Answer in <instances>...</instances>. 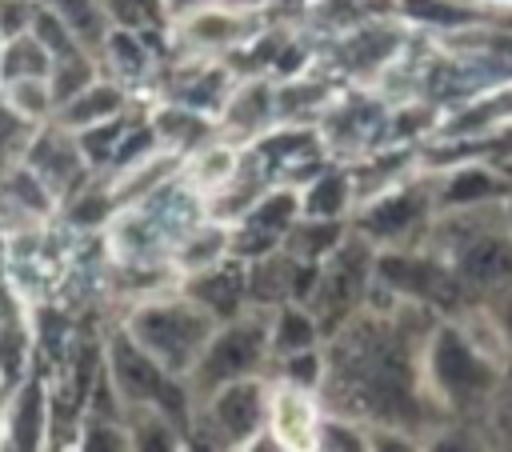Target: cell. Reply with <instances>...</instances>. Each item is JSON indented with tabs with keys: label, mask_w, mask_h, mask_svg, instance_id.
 <instances>
[{
	"label": "cell",
	"mask_w": 512,
	"mask_h": 452,
	"mask_svg": "<svg viewBox=\"0 0 512 452\" xmlns=\"http://www.w3.org/2000/svg\"><path fill=\"white\" fill-rule=\"evenodd\" d=\"M428 216V196L420 188H404V192H388L380 196L364 220H360V232L364 240H384V244H400L408 240Z\"/></svg>",
	"instance_id": "cell-14"
},
{
	"label": "cell",
	"mask_w": 512,
	"mask_h": 452,
	"mask_svg": "<svg viewBox=\"0 0 512 452\" xmlns=\"http://www.w3.org/2000/svg\"><path fill=\"white\" fill-rule=\"evenodd\" d=\"M36 8H40V0H0V44L32 32Z\"/></svg>",
	"instance_id": "cell-31"
},
{
	"label": "cell",
	"mask_w": 512,
	"mask_h": 452,
	"mask_svg": "<svg viewBox=\"0 0 512 452\" xmlns=\"http://www.w3.org/2000/svg\"><path fill=\"white\" fill-rule=\"evenodd\" d=\"M348 204V176L344 172H324L316 176L304 196H300V212L304 216H316V220H336Z\"/></svg>",
	"instance_id": "cell-27"
},
{
	"label": "cell",
	"mask_w": 512,
	"mask_h": 452,
	"mask_svg": "<svg viewBox=\"0 0 512 452\" xmlns=\"http://www.w3.org/2000/svg\"><path fill=\"white\" fill-rule=\"evenodd\" d=\"M0 452H12V444L4 440V432H0Z\"/></svg>",
	"instance_id": "cell-41"
},
{
	"label": "cell",
	"mask_w": 512,
	"mask_h": 452,
	"mask_svg": "<svg viewBox=\"0 0 512 452\" xmlns=\"http://www.w3.org/2000/svg\"><path fill=\"white\" fill-rule=\"evenodd\" d=\"M372 272H376V260H372L368 240H352V244L340 240V248L328 260H320L316 284H312L304 304L312 308L324 336H332L352 312H360V300H364Z\"/></svg>",
	"instance_id": "cell-6"
},
{
	"label": "cell",
	"mask_w": 512,
	"mask_h": 452,
	"mask_svg": "<svg viewBox=\"0 0 512 452\" xmlns=\"http://www.w3.org/2000/svg\"><path fill=\"white\" fill-rule=\"evenodd\" d=\"M236 452H288V448L280 444V436H276V432H268V428H264V432H256L252 440H244Z\"/></svg>",
	"instance_id": "cell-37"
},
{
	"label": "cell",
	"mask_w": 512,
	"mask_h": 452,
	"mask_svg": "<svg viewBox=\"0 0 512 452\" xmlns=\"http://www.w3.org/2000/svg\"><path fill=\"white\" fill-rule=\"evenodd\" d=\"M40 4L52 8V12L72 28V36H76L88 52L104 48V36H108V28H112V16H108L104 0H40Z\"/></svg>",
	"instance_id": "cell-19"
},
{
	"label": "cell",
	"mask_w": 512,
	"mask_h": 452,
	"mask_svg": "<svg viewBox=\"0 0 512 452\" xmlns=\"http://www.w3.org/2000/svg\"><path fill=\"white\" fill-rule=\"evenodd\" d=\"M172 8H188V4H200V0H168Z\"/></svg>",
	"instance_id": "cell-39"
},
{
	"label": "cell",
	"mask_w": 512,
	"mask_h": 452,
	"mask_svg": "<svg viewBox=\"0 0 512 452\" xmlns=\"http://www.w3.org/2000/svg\"><path fill=\"white\" fill-rule=\"evenodd\" d=\"M156 136H164V140H180V144H188V140H200L204 136V120L200 116H192V108H164L160 116H156Z\"/></svg>",
	"instance_id": "cell-30"
},
{
	"label": "cell",
	"mask_w": 512,
	"mask_h": 452,
	"mask_svg": "<svg viewBox=\"0 0 512 452\" xmlns=\"http://www.w3.org/2000/svg\"><path fill=\"white\" fill-rule=\"evenodd\" d=\"M368 432H372V452H424L420 448V432H412V428L376 424Z\"/></svg>",
	"instance_id": "cell-34"
},
{
	"label": "cell",
	"mask_w": 512,
	"mask_h": 452,
	"mask_svg": "<svg viewBox=\"0 0 512 452\" xmlns=\"http://www.w3.org/2000/svg\"><path fill=\"white\" fill-rule=\"evenodd\" d=\"M492 332H496L504 368L512 372V292H500V304H496V316H492Z\"/></svg>",
	"instance_id": "cell-35"
},
{
	"label": "cell",
	"mask_w": 512,
	"mask_h": 452,
	"mask_svg": "<svg viewBox=\"0 0 512 452\" xmlns=\"http://www.w3.org/2000/svg\"><path fill=\"white\" fill-rule=\"evenodd\" d=\"M320 344H324V332H320V324H316V316H312L308 304L284 300V304L272 308V320H268V352H272V364L276 360H288V356H300V352H312Z\"/></svg>",
	"instance_id": "cell-15"
},
{
	"label": "cell",
	"mask_w": 512,
	"mask_h": 452,
	"mask_svg": "<svg viewBox=\"0 0 512 452\" xmlns=\"http://www.w3.org/2000/svg\"><path fill=\"white\" fill-rule=\"evenodd\" d=\"M100 356H104V376H108L120 408H156L176 428L188 432V424H192V396H188V384L180 376L160 368L124 328L108 332Z\"/></svg>",
	"instance_id": "cell-4"
},
{
	"label": "cell",
	"mask_w": 512,
	"mask_h": 452,
	"mask_svg": "<svg viewBox=\"0 0 512 452\" xmlns=\"http://www.w3.org/2000/svg\"><path fill=\"white\" fill-rule=\"evenodd\" d=\"M96 80V60L88 48L72 52V56H56L52 60V72H48V88H52V104L60 108L64 100H72L76 92H84L88 84ZM52 108V112H56Z\"/></svg>",
	"instance_id": "cell-24"
},
{
	"label": "cell",
	"mask_w": 512,
	"mask_h": 452,
	"mask_svg": "<svg viewBox=\"0 0 512 452\" xmlns=\"http://www.w3.org/2000/svg\"><path fill=\"white\" fill-rule=\"evenodd\" d=\"M184 452H236V448L224 444L216 432H208L200 420H192L188 432H184Z\"/></svg>",
	"instance_id": "cell-36"
},
{
	"label": "cell",
	"mask_w": 512,
	"mask_h": 452,
	"mask_svg": "<svg viewBox=\"0 0 512 452\" xmlns=\"http://www.w3.org/2000/svg\"><path fill=\"white\" fill-rule=\"evenodd\" d=\"M424 452H492L488 432L476 420H440L420 432Z\"/></svg>",
	"instance_id": "cell-23"
},
{
	"label": "cell",
	"mask_w": 512,
	"mask_h": 452,
	"mask_svg": "<svg viewBox=\"0 0 512 452\" xmlns=\"http://www.w3.org/2000/svg\"><path fill=\"white\" fill-rule=\"evenodd\" d=\"M120 112H124V92H120V84L96 76L84 92H76L72 100H64V104L52 112V120H56L60 128H68V132H84V128H92V124H104V120L120 116Z\"/></svg>",
	"instance_id": "cell-17"
},
{
	"label": "cell",
	"mask_w": 512,
	"mask_h": 452,
	"mask_svg": "<svg viewBox=\"0 0 512 452\" xmlns=\"http://www.w3.org/2000/svg\"><path fill=\"white\" fill-rule=\"evenodd\" d=\"M100 52H104V56L112 60V68L124 72V76H140V72L148 68V52H144V44H140V36H136L132 28H108Z\"/></svg>",
	"instance_id": "cell-29"
},
{
	"label": "cell",
	"mask_w": 512,
	"mask_h": 452,
	"mask_svg": "<svg viewBox=\"0 0 512 452\" xmlns=\"http://www.w3.org/2000/svg\"><path fill=\"white\" fill-rule=\"evenodd\" d=\"M124 428L132 452H184V428L156 408H124Z\"/></svg>",
	"instance_id": "cell-18"
},
{
	"label": "cell",
	"mask_w": 512,
	"mask_h": 452,
	"mask_svg": "<svg viewBox=\"0 0 512 452\" xmlns=\"http://www.w3.org/2000/svg\"><path fill=\"white\" fill-rule=\"evenodd\" d=\"M80 452H132L128 444V428H124V408L100 368L88 404L80 412Z\"/></svg>",
	"instance_id": "cell-13"
},
{
	"label": "cell",
	"mask_w": 512,
	"mask_h": 452,
	"mask_svg": "<svg viewBox=\"0 0 512 452\" xmlns=\"http://www.w3.org/2000/svg\"><path fill=\"white\" fill-rule=\"evenodd\" d=\"M52 428V388L40 372H28L4 400L0 432L12 452H44Z\"/></svg>",
	"instance_id": "cell-10"
},
{
	"label": "cell",
	"mask_w": 512,
	"mask_h": 452,
	"mask_svg": "<svg viewBox=\"0 0 512 452\" xmlns=\"http://www.w3.org/2000/svg\"><path fill=\"white\" fill-rule=\"evenodd\" d=\"M376 276L384 280L388 292L416 300L424 308H460L468 288L456 280V272L432 256H412V252H388L376 260Z\"/></svg>",
	"instance_id": "cell-8"
},
{
	"label": "cell",
	"mask_w": 512,
	"mask_h": 452,
	"mask_svg": "<svg viewBox=\"0 0 512 452\" xmlns=\"http://www.w3.org/2000/svg\"><path fill=\"white\" fill-rule=\"evenodd\" d=\"M48 72H52V52L32 32L12 36V40L0 44V84H8V80H32V76L48 80Z\"/></svg>",
	"instance_id": "cell-22"
},
{
	"label": "cell",
	"mask_w": 512,
	"mask_h": 452,
	"mask_svg": "<svg viewBox=\"0 0 512 452\" xmlns=\"http://www.w3.org/2000/svg\"><path fill=\"white\" fill-rule=\"evenodd\" d=\"M264 116H268V92H264V88H256V84H252V88H244V92L228 104V120H232V124H240V128H252V124H256V120H264Z\"/></svg>",
	"instance_id": "cell-32"
},
{
	"label": "cell",
	"mask_w": 512,
	"mask_h": 452,
	"mask_svg": "<svg viewBox=\"0 0 512 452\" xmlns=\"http://www.w3.org/2000/svg\"><path fill=\"white\" fill-rule=\"evenodd\" d=\"M504 192H512V184H508V180H500L492 168L472 164V168H460V172H452V176H448V184H444L440 200H444L448 208H472V204L496 200V196H504Z\"/></svg>",
	"instance_id": "cell-21"
},
{
	"label": "cell",
	"mask_w": 512,
	"mask_h": 452,
	"mask_svg": "<svg viewBox=\"0 0 512 452\" xmlns=\"http://www.w3.org/2000/svg\"><path fill=\"white\" fill-rule=\"evenodd\" d=\"M268 320H272V308L260 304L252 312H236L232 320H220L216 332L208 336L200 360L192 364L188 372V396H192V408L212 396L220 384L228 380H244V376H260L268 372L272 364V352H268Z\"/></svg>",
	"instance_id": "cell-5"
},
{
	"label": "cell",
	"mask_w": 512,
	"mask_h": 452,
	"mask_svg": "<svg viewBox=\"0 0 512 452\" xmlns=\"http://www.w3.org/2000/svg\"><path fill=\"white\" fill-rule=\"evenodd\" d=\"M0 96H4V104L20 116V120H28V124H44V120H52V88H48V80H40V76H32V80H8V84H0Z\"/></svg>",
	"instance_id": "cell-26"
},
{
	"label": "cell",
	"mask_w": 512,
	"mask_h": 452,
	"mask_svg": "<svg viewBox=\"0 0 512 452\" xmlns=\"http://www.w3.org/2000/svg\"><path fill=\"white\" fill-rule=\"evenodd\" d=\"M508 384L504 360L456 320H436L420 352L424 408L440 420H480ZM436 420V424H440Z\"/></svg>",
	"instance_id": "cell-2"
},
{
	"label": "cell",
	"mask_w": 512,
	"mask_h": 452,
	"mask_svg": "<svg viewBox=\"0 0 512 452\" xmlns=\"http://www.w3.org/2000/svg\"><path fill=\"white\" fill-rule=\"evenodd\" d=\"M124 132H128L124 112H120V116H112V120H104V124H92V128L76 132V144H80V152H84L88 168H104V164H112V156H116V148H120Z\"/></svg>",
	"instance_id": "cell-28"
},
{
	"label": "cell",
	"mask_w": 512,
	"mask_h": 452,
	"mask_svg": "<svg viewBox=\"0 0 512 452\" xmlns=\"http://www.w3.org/2000/svg\"><path fill=\"white\" fill-rule=\"evenodd\" d=\"M416 300H408L412 312ZM408 312H352L332 336H324L320 400L336 416H352L368 428L396 424L424 432L420 352L432 324L416 328Z\"/></svg>",
	"instance_id": "cell-1"
},
{
	"label": "cell",
	"mask_w": 512,
	"mask_h": 452,
	"mask_svg": "<svg viewBox=\"0 0 512 452\" xmlns=\"http://www.w3.org/2000/svg\"><path fill=\"white\" fill-rule=\"evenodd\" d=\"M268 380H272V376H268ZM320 420H324V400H320V392L296 388V384H288V380H272L268 432H276L288 452H312Z\"/></svg>",
	"instance_id": "cell-12"
},
{
	"label": "cell",
	"mask_w": 512,
	"mask_h": 452,
	"mask_svg": "<svg viewBox=\"0 0 512 452\" xmlns=\"http://www.w3.org/2000/svg\"><path fill=\"white\" fill-rule=\"evenodd\" d=\"M20 156L44 180V188L52 196H76L80 184H84V176H88V160H84V152L76 144V132L60 128L56 120L36 124Z\"/></svg>",
	"instance_id": "cell-9"
},
{
	"label": "cell",
	"mask_w": 512,
	"mask_h": 452,
	"mask_svg": "<svg viewBox=\"0 0 512 452\" xmlns=\"http://www.w3.org/2000/svg\"><path fill=\"white\" fill-rule=\"evenodd\" d=\"M196 304H204L216 320H232L236 312H244V300H248V280L240 276V268H224V264H208L200 268L188 288H184Z\"/></svg>",
	"instance_id": "cell-16"
},
{
	"label": "cell",
	"mask_w": 512,
	"mask_h": 452,
	"mask_svg": "<svg viewBox=\"0 0 512 452\" xmlns=\"http://www.w3.org/2000/svg\"><path fill=\"white\" fill-rule=\"evenodd\" d=\"M216 316L196 304L188 292L184 296H164V300H144L124 316V332L172 376L188 380L192 364L200 360L208 336L216 332Z\"/></svg>",
	"instance_id": "cell-3"
},
{
	"label": "cell",
	"mask_w": 512,
	"mask_h": 452,
	"mask_svg": "<svg viewBox=\"0 0 512 452\" xmlns=\"http://www.w3.org/2000/svg\"><path fill=\"white\" fill-rule=\"evenodd\" d=\"M228 4H236V8H244V4H260V0H228Z\"/></svg>",
	"instance_id": "cell-40"
},
{
	"label": "cell",
	"mask_w": 512,
	"mask_h": 452,
	"mask_svg": "<svg viewBox=\"0 0 512 452\" xmlns=\"http://www.w3.org/2000/svg\"><path fill=\"white\" fill-rule=\"evenodd\" d=\"M452 272L468 292H512V232H480L452 256Z\"/></svg>",
	"instance_id": "cell-11"
},
{
	"label": "cell",
	"mask_w": 512,
	"mask_h": 452,
	"mask_svg": "<svg viewBox=\"0 0 512 452\" xmlns=\"http://www.w3.org/2000/svg\"><path fill=\"white\" fill-rule=\"evenodd\" d=\"M504 224H508V232H512V196H508V208H504Z\"/></svg>",
	"instance_id": "cell-38"
},
{
	"label": "cell",
	"mask_w": 512,
	"mask_h": 452,
	"mask_svg": "<svg viewBox=\"0 0 512 452\" xmlns=\"http://www.w3.org/2000/svg\"><path fill=\"white\" fill-rule=\"evenodd\" d=\"M268 400H272L268 372L244 376V380H228V384H220L212 396H204L192 408V420H200L224 444L240 448L244 440H252L256 432L268 428Z\"/></svg>",
	"instance_id": "cell-7"
},
{
	"label": "cell",
	"mask_w": 512,
	"mask_h": 452,
	"mask_svg": "<svg viewBox=\"0 0 512 452\" xmlns=\"http://www.w3.org/2000/svg\"><path fill=\"white\" fill-rule=\"evenodd\" d=\"M340 240H344V228H340L336 220H316V216H308V220H300V224L288 228L284 252L296 256V260H304V264H320V260H328V256L340 248Z\"/></svg>",
	"instance_id": "cell-20"
},
{
	"label": "cell",
	"mask_w": 512,
	"mask_h": 452,
	"mask_svg": "<svg viewBox=\"0 0 512 452\" xmlns=\"http://www.w3.org/2000/svg\"><path fill=\"white\" fill-rule=\"evenodd\" d=\"M404 12L416 20H432V24H464L472 16L468 8H456L448 0H404Z\"/></svg>",
	"instance_id": "cell-33"
},
{
	"label": "cell",
	"mask_w": 512,
	"mask_h": 452,
	"mask_svg": "<svg viewBox=\"0 0 512 452\" xmlns=\"http://www.w3.org/2000/svg\"><path fill=\"white\" fill-rule=\"evenodd\" d=\"M312 452H372V432H368V424H360L352 416H336L324 408Z\"/></svg>",
	"instance_id": "cell-25"
}]
</instances>
